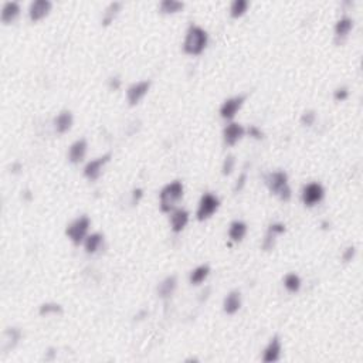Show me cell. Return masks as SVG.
<instances>
[{
	"instance_id": "obj_1",
	"label": "cell",
	"mask_w": 363,
	"mask_h": 363,
	"mask_svg": "<svg viewBox=\"0 0 363 363\" xmlns=\"http://www.w3.org/2000/svg\"><path fill=\"white\" fill-rule=\"evenodd\" d=\"M206 45H207V33L202 27L192 24L188 30L186 40L183 44L185 53L192 56H199L203 53Z\"/></svg>"
},
{
	"instance_id": "obj_2",
	"label": "cell",
	"mask_w": 363,
	"mask_h": 363,
	"mask_svg": "<svg viewBox=\"0 0 363 363\" xmlns=\"http://www.w3.org/2000/svg\"><path fill=\"white\" fill-rule=\"evenodd\" d=\"M183 197V185L179 180H174L172 183L166 185L159 194L160 210L165 213H169L173 210L177 202H180Z\"/></svg>"
},
{
	"instance_id": "obj_3",
	"label": "cell",
	"mask_w": 363,
	"mask_h": 363,
	"mask_svg": "<svg viewBox=\"0 0 363 363\" xmlns=\"http://www.w3.org/2000/svg\"><path fill=\"white\" fill-rule=\"evenodd\" d=\"M265 183L271 193L277 194L281 200L288 202L291 199V189L288 186V176L285 172L278 171L265 177Z\"/></svg>"
},
{
	"instance_id": "obj_4",
	"label": "cell",
	"mask_w": 363,
	"mask_h": 363,
	"mask_svg": "<svg viewBox=\"0 0 363 363\" xmlns=\"http://www.w3.org/2000/svg\"><path fill=\"white\" fill-rule=\"evenodd\" d=\"M88 229H89V218L87 216H81V217L75 218L71 224H68L65 234L75 246H80L87 235Z\"/></svg>"
},
{
	"instance_id": "obj_5",
	"label": "cell",
	"mask_w": 363,
	"mask_h": 363,
	"mask_svg": "<svg viewBox=\"0 0 363 363\" xmlns=\"http://www.w3.org/2000/svg\"><path fill=\"white\" fill-rule=\"evenodd\" d=\"M218 206H220V200L214 194L212 193H204L200 199L199 203V209H197V220L204 221L207 218H210L216 212H217Z\"/></svg>"
},
{
	"instance_id": "obj_6",
	"label": "cell",
	"mask_w": 363,
	"mask_h": 363,
	"mask_svg": "<svg viewBox=\"0 0 363 363\" xmlns=\"http://www.w3.org/2000/svg\"><path fill=\"white\" fill-rule=\"evenodd\" d=\"M323 196H325V190L322 188V185L317 183V182L306 185L302 190V202L308 207H312L317 203H320L323 199Z\"/></svg>"
},
{
	"instance_id": "obj_7",
	"label": "cell",
	"mask_w": 363,
	"mask_h": 363,
	"mask_svg": "<svg viewBox=\"0 0 363 363\" xmlns=\"http://www.w3.org/2000/svg\"><path fill=\"white\" fill-rule=\"evenodd\" d=\"M246 101V95H237V97H233L230 100L224 101V104L221 105L220 108V115L224 119H233L237 111L241 108V105Z\"/></svg>"
},
{
	"instance_id": "obj_8",
	"label": "cell",
	"mask_w": 363,
	"mask_h": 363,
	"mask_svg": "<svg viewBox=\"0 0 363 363\" xmlns=\"http://www.w3.org/2000/svg\"><path fill=\"white\" fill-rule=\"evenodd\" d=\"M109 159H111V153H107V155H104V156L98 158V159L91 160L87 166H85V169H84L85 177L89 179V180H97V179L100 177V174H101L104 165L108 163Z\"/></svg>"
},
{
	"instance_id": "obj_9",
	"label": "cell",
	"mask_w": 363,
	"mask_h": 363,
	"mask_svg": "<svg viewBox=\"0 0 363 363\" xmlns=\"http://www.w3.org/2000/svg\"><path fill=\"white\" fill-rule=\"evenodd\" d=\"M149 87H150V81H141V83H136V84H133V85L128 88L127 97H128L129 104L131 105H136L138 102L145 97Z\"/></svg>"
},
{
	"instance_id": "obj_10",
	"label": "cell",
	"mask_w": 363,
	"mask_h": 363,
	"mask_svg": "<svg viewBox=\"0 0 363 363\" xmlns=\"http://www.w3.org/2000/svg\"><path fill=\"white\" fill-rule=\"evenodd\" d=\"M50 10H51V3L48 0H36L30 6V20L31 21H39V20H42L43 17L48 15Z\"/></svg>"
},
{
	"instance_id": "obj_11",
	"label": "cell",
	"mask_w": 363,
	"mask_h": 363,
	"mask_svg": "<svg viewBox=\"0 0 363 363\" xmlns=\"http://www.w3.org/2000/svg\"><path fill=\"white\" fill-rule=\"evenodd\" d=\"M223 136H224V142L229 146L235 145L243 136H244V128L238 124H229L226 128H224V132H223Z\"/></svg>"
},
{
	"instance_id": "obj_12",
	"label": "cell",
	"mask_w": 363,
	"mask_h": 363,
	"mask_svg": "<svg viewBox=\"0 0 363 363\" xmlns=\"http://www.w3.org/2000/svg\"><path fill=\"white\" fill-rule=\"evenodd\" d=\"M279 355H281V342H279L278 336H274L271 339V342L268 343V346L264 350L262 361L267 363L277 362L279 359Z\"/></svg>"
},
{
	"instance_id": "obj_13",
	"label": "cell",
	"mask_w": 363,
	"mask_h": 363,
	"mask_svg": "<svg viewBox=\"0 0 363 363\" xmlns=\"http://www.w3.org/2000/svg\"><path fill=\"white\" fill-rule=\"evenodd\" d=\"M85 153H87V141L85 139H78L70 148L68 159H70L71 163H80L81 160L84 159Z\"/></svg>"
},
{
	"instance_id": "obj_14",
	"label": "cell",
	"mask_w": 363,
	"mask_h": 363,
	"mask_svg": "<svg viewBox=\"0 0 363 363\" xmlns=\"http://www.w3.org/2000/svg\"><path fill=\"white\" fill-rule=\"evenodd\" d=\"M241 306V295L238 291H233L230 292L226 298H224V302H223V309L226 314L233 315L235 314Z\"/></svg>"
},
{
	"instance_id": "obj_15",
	"label": "cell",
	"mask_w": 363,
	"mask_h": 363,
	"mask_svg": "<svg viewBox=\"0 0 363 363\" xmlns=\"http://www.w3.org/2000/svg\"><path fill=\"white\" fill-rule=\"evenodd\" d=\"M189 221V213L183 209H177L174 210L172 217H171V224H172V230L174 233H180L188 224Z\"/></svg>"
},
{
	"instance_id": "obj_16",
	"label": "cell",
	"mask_w": 363,
	"mask_h": 363,
	"mask_svg": "<svg viewBox=\"0 0 363 363\" xmlns=\"http://www.w3.org/2000/svg\"><path fill=\"white\" fill-rule=\"evenodd\" d=\"M20 15V6L16 3V1H9L3 6V10H1V21L9 24L12 23L13 20H16V17Z\"/></svg>"
},
{
	"instance_id": "obj_17",
	"label": "cell",
	"mask_w": 363,
	"mask_h": 363,
	"mask_svg": "<svg viewBox=\"0 0 363 363\" xmlns=\"http://www.w3.org/2000/svg\"><path fill=\"white\" fill-rule=\"evenodd\" d=\"M54 124H56V129H57L58 133L67 132L71 128V125H73V114H71L70 111H63V112L56 118Z\"/></svg>"
},
{
	"instance_id": "obj_18",
	"label": "cell",
	"mask_w": 363,
	"mask_h": 363,
	"mask_svg": "<svg viewBox=\"0 0 363 363\" xmlns=\"http://www.w3.org/2000/svg\"><path fill=\"white\" fill-rule=\"evenodd\" d=\"M247 233V224L243 221H233L229 229V237L233 241H241Z\"/></svg>"
},
{
	"instance_id": "obj_19",
	"label": "cell",
	"mask_w": 363,
	"mask_h": 363,
	"mask_svg": "<svg viewBox=\"0 0 363 363\" xmlns=\"http://www.w3.org/2000/svg\"><path fill=\"white\" fill-rule=\"evenodd\" d=\"M174 288H176V277H168L166 279H163L158 287V292H159L160 298H168L169 295L173 294Z\"/></svg>"
},
{
	"instance_id": "obj_20",
	"label": "cell",
	"mask_w": 363,
	"mask_h": 363,
	"mask_svg": "<svg viewBox=\"0 0 363 363\" xmlns=\"http://www.w3.org/2000/svg\"><path fill=\"white\" fill-rule=\"evenodd\" d=\"M102 241H104V235L100 233H94V234L88 235L85 238V251L88 254H94L98 248L101 247Z\"/></svg>"
},
{
	"instance_id": "obj_21",
	"label": "cell",
	"mask_w": 363,
	"mask_h": 363,
	"mask_svg": "<svg viewBox=\"0 0 363 363\" xmlns=\"http://www.w3.org/2000/svg\"><path fill=\"white\" fill-rule=\"evenodd\" d=\"M209 273H210L209 265H200V267H197V268H196V270H193V271H192V274H190V282H192L193 285H199V284H202L204 279L207 278Z\"/></svg>"
},
{
	"instance_id": "obj_22",
	"label": "cell",
	"mask_w": 363,
	"mask_h": 363,
	"mask_svg": "<svg viewBox=\"0 0 363 363\" xmlns=\"http://www.w3.org/2000/svg\"><path fill=\"white\" fill-rule=\"evenodd\" d=\"M352 27H353L352 19L343 17V19H341V20L336 23V26H335V33H336L338 37H345V36H348L349 31L352 30Z\"/></svg>"
},
{
	"instance_id": "obj_23",
	"label": "cell",
	"mask_w": 363,
	"mask_h": 363,
	"mask_svg": "<svg viewBox=\"0 0 363 363\" xmlns=\"http://www.w3.org/2000/svg\"><path fill=\"white\" fill-rule=\"evenodd\" d=\"M185 7L183 3L180 1H174V0H163L160 3V12L166 13V15H172V13H177Z\"/></svg>"
},
{
	"instance_id": "obj_24",
	"label": "cell",
	"mask_w": 363,
	"mask_h": 363,
	"mask_svg": "<svg viewBox=\"0 0 363 363\" xmlns=\"http://www.w3.org/2000/svg\"><path fill=\"white\" fill-rule=\"evenodd\" d=\"M121 10V3L119 1H114V3H111L109 6H108V9L105 10V13H104V17H102V24L104 26H108L112 20H114V17L118 15V12Z\"/></svg>"
},
{
	"instance_id": "obj_25",
	"label": "cell",
	"mask_w": 363,
	"mask_h": 363,
	"mask_svg": "<svg viewBox=\"0 0 363 363\" xmlns=\"http://www.w3.org/2000/svg\"><path fill=\"white\" fill-rule=\"evenodd\" d=\"M248 1L247 0H234L232 3V7H230V15L234 19H238L247 12Z\"/></svg>"
},
{
	"instance_id": "obj_26",
	"label": "cell",
	"mask_w": 363,
	"mask_h": 363,
	"mask_svg": "<svg viewBox=\"0 0 363 363\" xmlns=\"http://www.w3.org/2000/svg\"><path fill=\"white\" fill-rule=\"evenodd\" d=\"M284 285L290 292H298L301 288V279L297 274L291 273V274H287L284 278Z\"/></svg>"
},
{
	"instance_id": "obj_27",
	"label": "cell",
	"mask_w": 363,
	"mask_h": 363,
	"mask_svg": "<svg viewBox=\"0 0 363 363\" xmlns=\"http://www.w3.org/2000/svg\"><path fill=\"white\" fill-rule=\"evenodd\" d=\"M63 312V308L58 304H43L40 306V315H50V314H61Z\"/></svg>"
},
{
	"instance_id": "obj_28",
	"label": "cell",
	"mask_w": 363,
	"mask_h": 363,
	"mask_svg": "<svg viewBox=\"0 0 363 363\" xmlns=\"http://www.w3.org/2000/svg\"><path fill=\"white\" fill-rule=\"evenodd\" d=\"M234 163H235V159H234V156L233 155H229L226 160H224V163H223V174L224 176H229V174L232 173L233 169H234Z\"/></svg>"
},
{
	"instance_id": "obj_29",
	"label": "cell",
	"mask_w": 363,
	"mask_h": 363,
	"mask_svg": "<svg viewBox=\"0 0 363 363\" xmlns=\"http://www.w3.org/2000/svg\"><path fill=\"white\" fill-rule=\"evenodd\" d=\"M348 95H349L348 88H345V87L338 88L334 94V97L336 101H345V100L348 98Z\"/></svg>"
},
{
	"instance_id": "obj_30",
	"label": "cell",
	"mask_w": 363,
	"mask_h": 363,
	"mask_svg": "<svg viewBox=\"0 0 363 363\" xmlns=\"http://www.w3.org/2000/svg\"><path fill=\"white\" fill-rule=\"evenodd\" d=\"M285 232V226L281 224V223H276V224H271L270 229H268V233L274 234V235H278V234H282Z\"/></svg>"
},
{
	"instance_id": "obj_31",
	"label": "cell",
	"mask_w": 363,
	"mask_h": 363,
	"mask_svg": "<svg viewBox=\"0 0 363 363\" xmlns=\"http://www.w3.org/2000/svg\"><path fill=\"white\" fill-rule=\"evenodd\" d=\"M314 121H315V114L312 112V111H309V112H305L302 118H301V122L306 125V127H309V125H312L314 124Z\"/></svg>"
},
{
	"instance_id": "obj_32",
	"label": "cell",
	"mask_w": 363,
	"mask_h": 363,
	"mask_svg": "<svg viewBox=\"0 0 363 363\" xmlns=\"http://www.w3.org/2000/svg\"><path fill=\"white\" fill-rule=\"evenodd\" d=\"M246 179H247V174H246V172H243L241 176H240V179L237 180V185H235V188H234V192H240V190L244 188V185H246Z\"/></svg>"
},
{
	"instance_id": "obj_33",
	"label": "cell",
	"mask_w": 363,
	"mask_h": 363,
	"mask_svg": "<svg viewBox=\"0 0 363 363\" xmlns=\"http://www.w3.org/2000/svg\"><path fill=\"white\" fill-rule=\"evenodd\" d=\"M248 133H250V136H253V138H256V139H261L262 138V132L257 128V127H254V125H251L250 128H248Z\"/></svg>"
},
{
	"instance_id": "obj_34",
	"label": "cell",
	"mask_w": 363,
	"mask_h": 363,
	"mask_svg": "<svg viewBox=\"0 0 363 363\" xmlns=\"http://www.w3.org/2000/svg\"><path fill=\"white\" fill-rule=\"evenodd\" d=\"M355 256V247L346 248V251L343 253V261H350Z\"/></svg>"
},
{
	"instance_id": "obj_35",
	"label": "cell",
	"mask_w": 363,
	"mask_h": 363,
	"mask_svg": "<svg viewBox=\"0 0 363 363\" xmlns=\"http://www.w3.org/2000/svg\"><path fill=\"white\" fill-rule=\"evenodd\" d=\"M119 84H121V83H119V80H118V78H112V80H111L109 87L112 88V89H118V88H119Z\"/></svg>"
},
{
	"instance_id": "obj_36",
	"label": "cell",
	"mask_w": 363,
	"mask_h": 363,
	"mask_svg": "<svg viewBox=\"0 0 363 363\" xmlns=\"http://www.w3.org/2000/svg\"><path fill=\"white\" fill-rule=\"evenodd\" d=\"M141 197H142V190L141 189L135 190V192H133V202L136 200V203H138V200H139Z\"/></svg>"
}]
</instances>
